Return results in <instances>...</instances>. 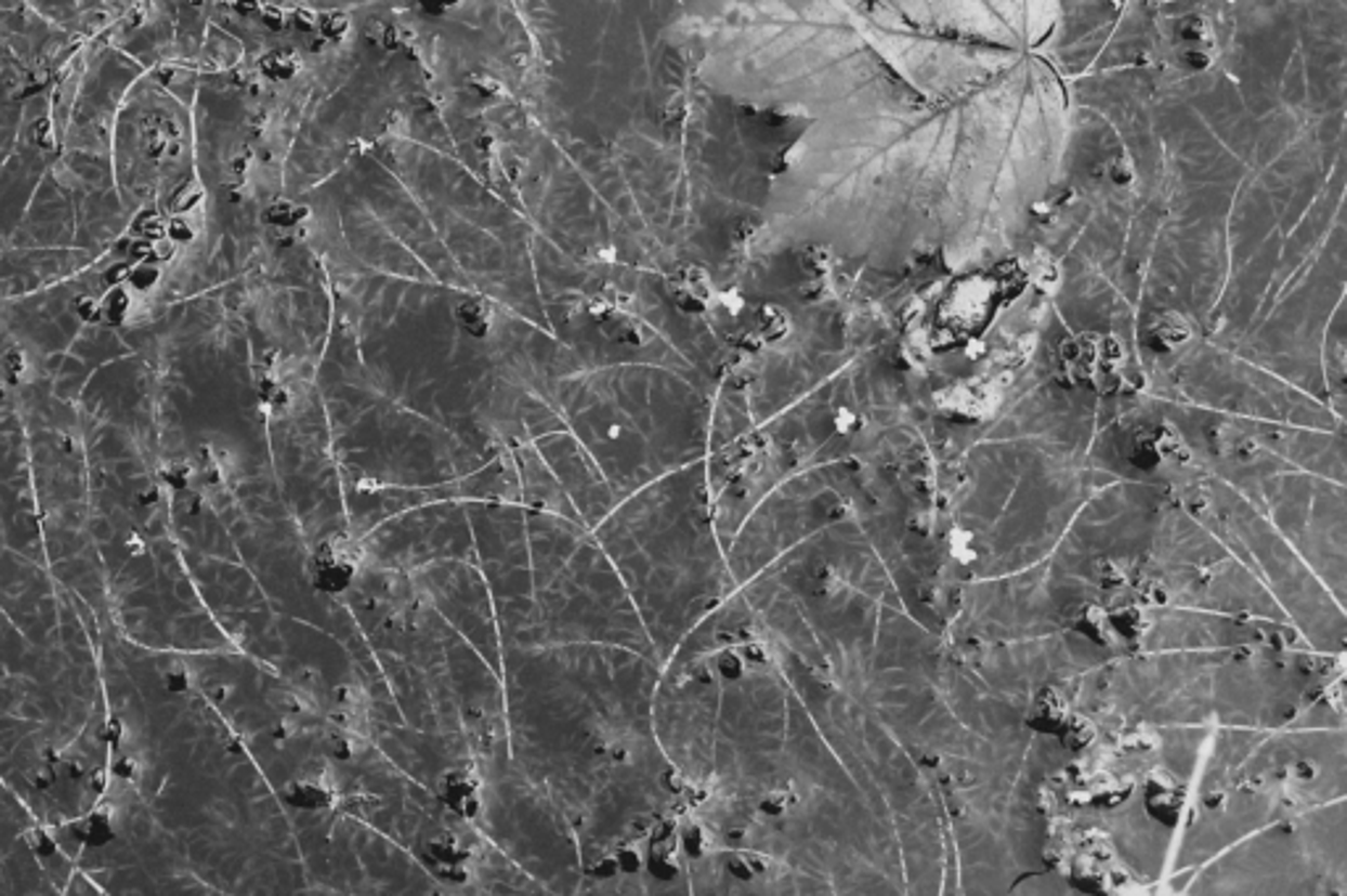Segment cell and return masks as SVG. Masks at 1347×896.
<instances>
[{
    "label": "cell",
    "mask_w": 1347,
    "mask_h": 896,
    "mask_svg": "<svg viewBox=\"0 0 1347 896\" xmlns=\"http://www.w3.org/2000/svg\"><path fill=\"white\" fill-rule=\"evenodd\" d=\"M1071 140L1058 55L942 103L811 121L774 195L776 235L859 266H971L1008 253Z\"/></svg>",
    "instance_id": "6da1fadb"
},
{
    "label": "cell",
    "mask_w": 1347,
    "mask_h": 896,
    "mask_svg": "<svg viewBox=\"0 0 1347 896\" xmlns=\"http://www.w3.org/2000/svg\"><path fill=\"white\" fill-rule=\"evenodd\" d=\"M658 676L655 655L618 644L506 647L500 658L508 750L577 836L579 894L609 892L629 855L645 886L651 844L682 815L655 734Z\"/></svg>",
    "instance_id": "7a4b0ae2"
},
{
    "label": "cell",
    "mask_w": 1347,
    "mask_h": 896,
    "mask_svg": "<svg viewBox=\"0 0 1347 896\" xmlns=\"http://www.w3.org/2000/svg\"><path fill=\"white\" fill-rule=\"evenodd\" d=\"M335 597L356 618L421 754V783L469 818L474 776L511 754L504 681L406 570L356 555Z\"/></svg>",
    "instance_id": "3957f363"
},
{
    "label": "cell",
    "mask_w": 1347,
    "mask_h": 896,
    "mask_svg": "<svg viewBox=\"0 0 1347 896\" xmlns=\"http://www.w3.org/2000/svg\"><path fill=\"white\" fill-rule=\"evenodd\" d=\"M592 533L627 589L661 666L740 589L716 531L703 463L622 497Z\"/></svg>",
    "instance_id": "277c9868"
},
{
    "label": "cell",
    "mask_w": 1347,
    "mask_h": 896,
    "mask_svg": "<svg viewBox=\"0 0 1347 896\" xmlns=\"http://www.w3.org/2000/svg\"><path fill=\"white\" fill-rule=\"evenodd\" d=\"M903 84L958 101L1058 55L1061 0H835Z\"/></svg>",
    "instance_id": "5b68a950"
},
{
    "label": "cell",
    "mask_w": 1347,
    "mask_h": 896,
    "mask_svg": "<svg viewBox=\"0 0 1347 896\" xmlns=\"http://www.w3.org/2000/svg\"><path fill=\"white\" fill-rule=\"evenodd\" d=\"M524 515L532 621L522 647L598 642L655 655L627 589L590 526L537 508H524Z\"/></svg>",
    "instance_id": "8992f818"
},
{
    "label": "cell",
    "mask_w": 1347,
    "mask_h": 896,
    "mask_svg": "<svg viewBox=\"0 0 1347 896\" xmlns=\"http://www.w3.org/2000/svg\"><path fill=\"white\" fill-rule=\"evenodd\" d=\"M469 818L506 860L540 883L545 894L581 892L585 868L572 826L516 768L511 754L476 773Z\"/></svg>",
    "instance_id": "52a82bcc"
},
{
    "label": "cell",
    "mask_w": 1347,
    "mask_h": 896,
    "mask_svg": "<svg viewBox=\"0 0 1347 896\" xmlns=\"http://www.w3.org/2000/svg\"><path fill=\"white\" fill-rule=\"evenodd\" d=\"M314 894H448L424 862L388 833L337 807L298 813Z\"/></svg>",
    "instance_id": "ba28073f"
},
{
    "label": "cell",
    "mask_w": 1347,
    "mask_h": 896,
    "mask_svg": "<svg viewBox=\"0 0 1347 896\" xmlns=\"http://www.w3.org/2000/svg\"><path fill=\"white\" fill-rule=\"evenodd\" d=\"M356 555L393 570H416L448 557H476L467 502H424L390 515L358 539Z\"/></svg>",
    "instance_id": "9c48e42d"
},
{
    "label": "cell",
    "mask_w": 1347,
    "mask_h": 896,
    "mask_svg": "<svg viewBox=\"0 0 1347 896\" xmlns=\"http://www.w3.org/2000/svg\"><path fill=\"white\" fill-rule=\"evenodd\" d=\"M406 574L411 576L414 587L424 594L427 603L500 673L504 647H500L493 597H489L476 557H448V561L427 563Z\"/></svg>",
    "instance_id": "30bf717a"
},
{
    "label": "cell",
    "mask_w": 1347,
    "mask_h": 896,
    "mask_svg": "<svg viewBox=\"0 0 1347 896\" xmlns=\"http://www.w3.org/2000/svg\"><path fill=\"white\" fill-rule=\"evenodd\" d=\"M71 833L79 839L82 844L88 846H106L112 844L116 839V813L114 805H97L95 809H90L84 818H79L71 823Z\"/></svg>",
    "instance_id": "8fae6325"
},
{
    "label": "cell",
    "mask_w": 1347,
    "mask_h": 896,
    "mask_svg": "<svg viewBox=\"0 0 1347 896\" xmlns=\"http://www.w3.org/2000/svg\"><path fill=\"white\" fill-rule=\"evenodd\" d=\"M193 686H195V676H193V668H189L187 662L176 660V662H171L167 671H164V689H167L169 695L182 697V695H187Z\"/></svg>",
    "instance_id": "7c38bea8"
},
{
    "label": "cell",
    "mask_w": 1347,
    "mask_h": 896,
    "mask_svg": "<svg viewBox=\"0 0 1347 896\" xmlns=\"http://www.w3.org/2000/svg\"><path fill=\"white\" fill-rule=\"evenodd\" d=\"M108 773H112L114 781L138 783L140 778H143V773H145V763L134 752H121L119 757H116L114 763H112V770H108Z\"/></svg>",
    "instance_id": "4fadbf2b"
},
{
    "label": "cell",
    "mask_w": 1347,
    "mask_h": 896,
    "mask_svg": "<svg viewBox=\"0 0 1347 896\" xmlns=\"http://www.w3.org/2000/svg\"><path fill=\"white\" fill-rule=\"evenodd\" d=\"M24 842H27L29 849H32V855L40 857V860H48V857H53L58 852L56 839H53L51 831L42 826L27 828V831H24Z\"/></svg>",
    "instance_id": "5bb4252c"
},
{
    "label": "cell",
    "mask_w": 1347,
    "mask_h": 896,
    "mask_svg": "<svg viewBox=\"0 0 1347 896\" xmlns=\"http://www.w3.org/2000/svg\"><path fill=\"white\" fill-rule=\"evenodd\" d=\"M101 741L112 747H127L130 745V726L121 717H108L101 726Z\"/></svg>",
    "instance_id": "9a60e30c"
},
{
    "label": "cell",
    "mask_w": 1347,
    "mask_h": 896,
    "mask_svg": "<svg viewBox=\"0 0 1347 896\" xmlns=\"http://www.w3.org/2000/svg\"><path fill=\"white\" fill-rule=\"evenodd\" d=\"M56 776H58L56 765H53L51 760H40V763H35L32 768L27 770V783L32 789H48L56 783Z\"/></svg>",
    "instance_id": "2e32d148"
},
{
    "label": "cell",
    "mask_w": 1347,
    "mask_h": 896,
    "mask_svg": "<svg viewBox=\"0 0 1347 896\" xmlns=\"http://www.w3.org/2000/svg\"><path fill=\"white\" fill-rule=\"evenodd\" d=\"M3 368H5V373H9V377H11V382H27L29 368H32V364H29V358H27V353H24V350H11V353H5Z\"/></svg>",
    "instance_id": "e0dca14e"
},
{
    "label": "cell",
    "mask_w": 1347,
    "mask_h": 896,
    "mask_svg": "<svg viewBox=\"0 0 1347 896\" xmlns=\"http://www.w3.org/2000/svg\"><path fill=\"white\" fill-rule=\"evenodd\" d=\"M189 476H193V474H189L187 465L174 463V465H169V469H167V482L171 484V487H176V489H185L187 484H189Z\"/></svg>",
    "instance_id": "ac0fdd59"
}]
</instances>
